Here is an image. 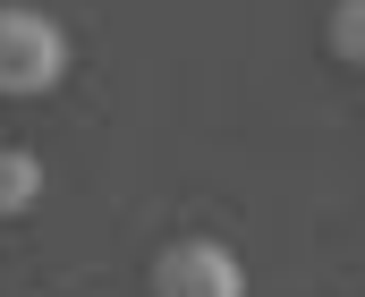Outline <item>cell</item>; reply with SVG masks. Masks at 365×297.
Returning <instances> with one entry per match:
<instances>
[{"label":"cell","instance_id":"1","mask_svg":"<svg viewBox=\"0 0 365 297\" xmlns=\"http://www.w3.org/2000/svg\"><path fill=\"white\" fill-rule=\"evenodd\" d=\"M68 77V34L43 9H0V102H34Z\"/></svg>","mask_w":365,"mask_h":297},{"label":"cell","instance_id":"2","mask_svg":"<svg viewBox=\"0 0 365 297\" xmlns=\"http://www.w3.org/2000/svg\"><path fill=\"white\" fill-rule=\"evenodd\" d=\"M153 297H247V264L221 238H170L153 255Z\"/></svg>","mask_w":365,"mask_h":297},{"label":"cell","instance_id":"3","mask_svg":"<svg viewBox=\"0 0 365 297\" xmlns=\"http://www.w3.org/2000/svg\"><path fill=\"white\" fill-rule=\"evenodd\" d=\"M43 204V162L26 153V145H9L0 153V221H17V212H34Z\"/></svg>","mask_w":365,"mask_h":297},{"label":"cell","instance_id":"4","mask_svg":"<svg viewBox=\"0 0 365 297\" xmlns=\"http://www.w3.org/2000/svg\"><path fill=\"white\" fill-rule=\"evenodd\" d=\"M323 43H331V60L365 68V0H331V17H323Z\"/></svg>","mask_w":365,"mask_h":297}]
</instances>
